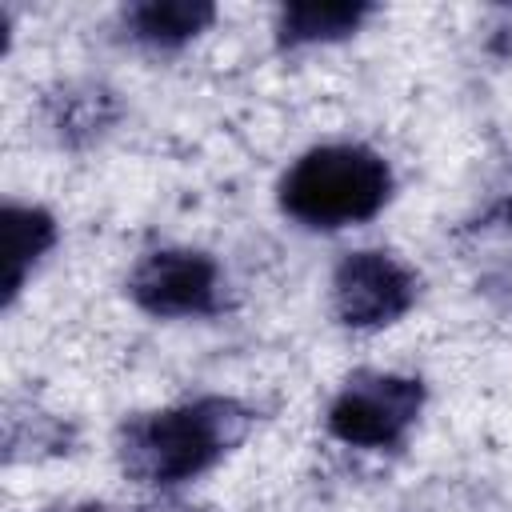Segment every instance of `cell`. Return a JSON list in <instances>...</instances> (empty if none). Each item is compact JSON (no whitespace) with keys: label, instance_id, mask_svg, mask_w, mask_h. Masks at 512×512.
I'll list each match as a JSON object with an SVG mask.
<instances>
[{"label":"cell","instance_id":"cell-11","mask_svg":"<svg viewBox=\"0 0 512 512\" xmlns=\"http://www.w3.org/2000/svg\"><path fill=\"white\" fill-rule=\"evenodd\" d=\"M48 512H116L108 504H68V508H48Z\"/></svg>","mask_w":512,"mask_h":512},{"label":"cell","instance_id":"cell-1","mask_svg":"<svg viewBox=\"0 0 512 512\" xmlns=\"http://www.w3.org/2000/svg\"><path fill=\"white\" fill-rule=\"evenodd\" d=\"M248 428L252 408L232 396H200L132 416L116 436V460L136 484L172 488L224 460L248 436Z\"/></svg>","mask_w":512,"mask_h":512},{"label":"cell","instance_id":"cell-4","mask_svg":"<svg viewBox=\"0 0 512 512\" xmlns=\"http://www.w3.org/2000/svg\"><path fill=\"white\" fill-rule=\"evenodd\" d=\"M416 304V276L392 252H348L332 272V312L344 328L396 324Z\"/></svg>","mask_w":512,"mask_h":512},{"label":"cell","instance_id":"cell-2","mask_svg":"<svg viewBox=\"0 0 512 512\" xmlns=\"http://www.w3.org/2000/svg\"><path fill=\"white\" fill-rule=\"evenodd\" d=\"M392 196V172L364 144H320L280 180V208L304 228H348L372 220Z\"/></svg>","mask_w":512,"mask_h":512},{"label":"cell","instance_id":"cell-12","mask_svg":"<svg viewBox=\"0 0 512 512\" xmlns=\"http://www.w3.org/2000/svg\"><path fill=\"white\" fill-rule=\"evenodd\" d=\"M496 220H504V224L512 228V196H508V200H504V204L496 208Z\"/></svg>","mask_w":512,"mask_h":512},{"label":"cell","instance_id":"cell-6","mask_svg":"<svg viewBox=\"0 0 512 512\" xmlns=\"http://www.w3.org/2000/svg\"><path fill=\"white\" fill-rule=\"evenodd\" d=\"M52 240H56V224L44 208H32V204H8L4 208V260H8L4 300L8 304L16 300L28 272L40 264V256L52 248Z\"/></svg>","mask_w":512,"mask_h":512},{"label":"cell","instance_id":"cell-10","mask_svg":"<svg viewBox=\"0 0 512 512\" xmlns=\"http://www.w3.org/2000/svg\"><path fill=\"white\" fill-rule=\"evenodd\" d=\"M484 284H488V292H492V296H500L504 304H512V260H500V264H496V272H488V276H484Z\"/></svg>","mask_w":512,"mask_h":512},{"label":"cell","instance_id":"cell-3","mask_svg":"<svg viewBox=\"0 0 512 512\" xmlns=\"http://www.w3.org/2000/svg\"><path fill=\"white\" fill-rule=\"evenodd\" d=\"M424 408V384L396 372H356L328 408V432L352 448H396Z\"/></svg>","mask_w":512,"mask_h":512},{"label":"cell","instance_id":"cell-8","mask_svg":"<svg viewBox=\"0 0 512 512\" xmlns=\"http://www.w3.org/2000/svg\"><path fill=\"white\" fill-rule=\"evenodd\" d=\"M372 16L368 4H288L276 20L280 44H328L356 32Z\"/></svg>","mask_w":512,"mask_h":512},{"label":"cell","instance_id":"cell-5","mask_svg":"<svg viewBox=\"0 0 512 512\" xmlns=\"http://www.w3.org/2000/svg\"><path fill=\"white\" fill-rule=\"evenodd\" d=\"M128 296L148 316H212L220 308V268L208 252L164 248L136 264Z\"/></svg>","mask_w":512,"mask_h":512},{"label":"cell","instance_id":"cell-9","mask_svg":"<svg viewBox=\"0 0 512 512\" xmlns=\"http://www.w3.org/2000/svg\"><path fill=\"white\" fill-rule=\"evenodd\" d=\"M108 120H112V104H108L104 92H84V96L68 92V96L60 100L56 116H52V124L60 128L64 140H88V136H96Z\"/></svg>","mask_w":512,"mask_h":512},{"label":"cell","instance_id":"cell-13","mask_svg":"<svg viewBox=\"0 0 512 512\" xmlns=\"http://www.w3.org/2000/svg\"><path fill=\"white\" fill-rule=\"evenodd\" d=\"M140 512H196V508H140Z\"/></svg>","mask_w":512,"mask_h":512},{"label":"cell","instance_id":"cell-7","mask_svg":"<svg viewBox=\"0 0 512 512\" xmlns=\"http://www.w3.org/2000/svg\"><path fill=\"white\" fill-rule=\"evenodd\" d=\"M212 16H216V8L200 4V0H148V4H132L124 12V24L140 44L176 48V44L192 40L196 32H204L212 24Z\"/></svg>","mask_w":512,"mask_h":512}]
</instances>
